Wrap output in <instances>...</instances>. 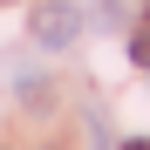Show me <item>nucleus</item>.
Segmentation results:
<instances>
[{"mask_svg":"<svg viewBox=\"0 0 150 150\" xmlns=\"http://www.w3.org/2000/svg\"><path fill=\"white\" fill-rule=\"evenodd\" d=\"M28 34H34V48H75V34H82V7L75 0H41V7L28 14Z\"/></svg>","mask_w":150,"mask_h":150,"instance_id":"nucleus-1","label":"nucleus"},{"mask_svg":"<svg viewBox=\"0 0 150 150\" xmlns=\"http://www.w3.org/2000/svg\"><path fill=\"white\" fill-rule=\"evenodd\" d=\"M130 55H137V62L150 68V34H137V41H130Z\"/></svg>","mask_w":150,"mask_h":150,"instance_id":"nucleus-2","label":"nucleus"},{"mask_svg":"<svg viewBox=\"0 0 150 150\" xmlns=\"http://www.w3.org/2000/svg\"><path fill=\"white\" fill-rule=\"evenodd\" d=\"M123 150H150V143H143V137H130V143H123Z\"/></svg>","mask_w":150,"mask_h":150,"instance_id":"nucleus-3","label":"nucleus"}]
</instances>
